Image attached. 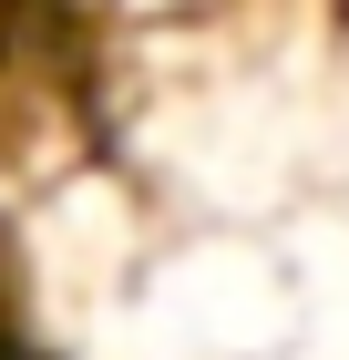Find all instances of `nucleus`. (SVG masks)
<instances>
[{
    "mask_svg": "<svg viewBox=\"0 0 349 360\" xmlns=\"http://www.w3.org/2000/svg\"><path fill=\"white\" fill-rule=\"evenodd\" d=\"M0 309H11V268H0Z\"/></svg>",
    "mask_w": 349,
    "mask_h": 360,
    "instance_id": "1",
    "label": "nucleus"
}]
</instances>
